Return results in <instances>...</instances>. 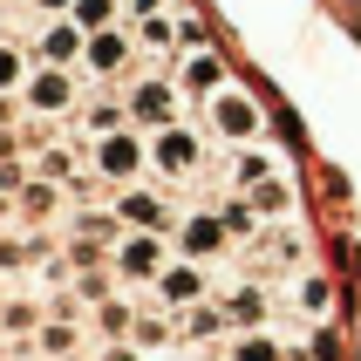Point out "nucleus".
Listing matches in <instances>:
<instances>
[{"label": "nucleus", "instance_id": "dca6fc26", "mask_svg": "<svg viewBox=\"0 0 361 361\" xmlns=\"http://www.w3.org/2000/svg\"><path fill=\"white\" fill-rule=\"evenodd\" d=\"M41 327V307L35 300H0V334H14V341H27Z\"/></svg>", "mask_w": 361, "mask_h": 361}, {"label": "nucleus", "instance_id": "f257e3e1", "mask_svg": "<svg viewBox=\"0 0 361 361\" xmlns=\"http://www.w3.org/2000/svg\"><path fill=\"white\" fill-rule=\"evenodd\" d=\"M123 102H130V123H137V130H171V123H178V82H164V75L137 82Z\"/></svg>", "mask_w": 361, "mask_h": 361}, {"label": "nucleus", "instance_id": "39448f33", "mask_svg": "<svg viewBox=\"0 0 361 361\" xmlns=\"http://www.w3.org/2000/svg\"><path fill=\"white\" fill-rule=\"evenodd\" d=\"M27 109H35V116L75 109V75H68V68H35V75H27Z\"/></svg>", "mask_w": 361, "mask_h": 361}, {"label": "nucleus", "instance_id": "a211bd4d", "mask_svg": "<svg viewBox=\"0 0 361 361\" xmlns=\"http://www.w3.org/2000/svg\"><path fill=\"white\" fill-rule=\"evenodd\" d=\"M35 348L55 355V361H68V355H75V327H68V321H41L35 327Z\"/></svg>", "mask_w": 361, "mask_h": 361}, {"label": "nucleus", "instance_id": "6e6552de", "mask_svg": "<svg viewBox=\"0 0 361 361\" xmlns=\"http://www.w3.org/2000/svg\"><path fill=\"white\" fill-rule=\"evenodd\" d=\"M184 89H198V96H219L225 89V61L204 41H184Z\"/></svg>", "mask_w": 361, "mask_h": 361}, {"label": "nucleus", "instance_id": "0eeeda50", "mask_svg": "<svg viewBox=\"0 0 361 361\" xmlns=\"http://www.w3.org/2000/svg\"><path fill=\"white\" fill-rule=\"evenodd\" d=\"M116 219L130 225V232H171V204H164L157 191H123V198H116Z\"/></svg>", "mask_w": 361, "mask_h": 361}, {"label": "nucleus", "instance_id": "2eb2a0df", "mask_svg": "<svg viewBox=\"0 0 361 361\" xmlns=\"http://www.w3.org/2000/svg\"><path fill=\"white\" fill-rule=\"evenodd\" d=\"M20 219H27V225H41V219H55V184H48V178H27V191H20Z\"/></svg>", "mask_w": 361, "mask_h": 361}, {"label": "nucleus", "instance_id": "5701e85b", "mask_svg": "<svg viewBox=\"0 0 361 361\" xmlns=\"http://www.w3.org/2000/svg\"><path fill=\"white\" fill-rule=\"evenodd\" d=\"M14 212H20V204H14V198H7V191H0V225L14 219Z\"/></svg>", "mask_w": 361, "mask_h": 361}, {"label": "nucleus", "instance_id": "f8f14e48", "mask_svg": "<svg viewBox=\"0 0 361 361\" xmlns=\"http://www.w3.org/2000/svg\"><path fill=\"white\" fill-rule=\"evenodd\" d=\"M157 293L171 307H198L204 300V266H164V273H157Z\"/></svg>", "mask_w": 361, "mask_h": 361}, {"label": "nucleus", "instance_id": "1a4fd4ad", "mask_svg": "<svg viewBox=\"0 0 361 361\" xmlns=\"http://www.w3.org/2000/svg\"><path fill=\"white\" fill-rule=\"evenodd\" d=\"M123 61H130L123 27H96V35H89V48H82V68H89V75H116Z\"/></svg>", "mask_w": 361, "mask_h": 361}, {"label": "nucleus", "instance_id": "4be33fe9", "mask_svg": "<svg viewBox=\"0 0 361 361\" xmlns=\"http://www.w3.org/2000/svg\"><path fill=\"white\" fill-rule=\"evenodd\" d=\"M35 7H48V14H68V7H75V0H35Z\"/></svg>", "mask_w": 361, "mask_h": 361}, {"label": "nucleus", "instance_id": "4468645a", "mask_svg": "<svg viewBox=\"0 0 361 361\" xmlns=\"http://www.w3.org/2000/svg\"><path fill=\"white\" fill-rule=\"evenodd\" d=\"M116 14H123V0H75V7H68V20H75L82 35H96V27H116Z\"/></svg>", "mask_w": 361, "mask_h": 361}, {"label": "nucleus", "instance_id": "aec40b11", "mask_svg": "<svg viewBox=\"0 0 361 361\" xmlns=\"http://www.w3.org/2000/svg\"><path fill=\"white\" fill-rule=\"evenodd\" d=\"M20 75H27V61H20V48H14V41H0V96H7V89H14Z\"/></svg>", "mask_w": 361, "mask_h": 361}, {"label": "nucleus", "instance_id": "f3484780", "mask_svg": "<svg viewBox=\"0 0 361 361\" xmlns=\"http://www.w3.org/2000/svg\"><path fill=\"white\" fill-rule=\"evenodd\" d=\"M225 314H232V327H259L266 321V293L259 286H239V293L225 300Z\"/></svg>", "mask_w": 361, "mask_h": 361}, {"label": "nucleus", "instance_id": "6ab92c4d", "mask_svg": "<svg viewBox=\"0 0 361 361\" xmlns=\"http://www.w3.org/2000/svg\"><path fill=\"white\" fill-rule=\"evenodd\" d=\"M96 327H102V334H130V327H137V314H130L123 300H102V307H96Z\"/></svg>", "mask_w": 361, "mask_h": 361}, {"label": "nucleus", "instance_id": "f03ea898", "mask_svg": "<svg viewBox=\"0 0 361 361\" xmlns=\"http://www.w3.org/2000/svg\"><path fill=\"white\" fill-rule=\"evenodd\" d=\"M143 164H150V143H143L137 130H109V137H96V171H102V178L130 184Z\"/></svg>", "mask_w": 361, "mask_h": 361}, {"label": "nucleus", "instance_id": "9d476101", "mask_svg": "<svg viewBox=\"0 0 361 361\" xmlns=\"http://www.w3.org/2000/svg\"><path fill=\"white\" fill-rule=\"evenodd\" d=\"M82 48H89V35H82L75 20H55V27H41V41H35V55L48 61V68H68Z\"/></svg>", "mask_w": 361, "mask_h": 361}, {"label": "nucleus", "instance_id": "9b49d317", "mask_svg": "<svg viewBox=\"0 0 361 361\" xmlns=\"http://www.w3.org/2000/svg\"><path fill=\"white\" fill-rule=\"evenodd\" d=\"M225 239H232V232H225V219H212V212H198V219H184V225H178L184 259H212V252H219Z\"/></svg>", "mask_w": 361, "mask_h": 361}, {"label": "nucleus", "instance_id": "20e7f679", "mask_svg": "<svg viewBox=\"0 0 361 361\" xmlns=\"http://www.w3.org/2000/svg\"><path fill=\"white\" fill-rule=\"evenodd\" d=\"M150 164H157L164 178H191V171H198V137H191L184 123L157 130V143H150Z\"/></svg>", "mask_w": 361, "mask_h": 361}, {"label": "nucleus", "instance_id": "423d86ee", "mask_svg": "<svg viewBox=\"0 0 361 361\" xmlns=\"http://www.w3.org/2000/svg\"><path fill=\"white\" fill-rule=\"evenodd\" d=\"M212 123H219L232 143H245V137H259V102L239 96V89H219V96H212Z\"/></svg>", "mask_w": 361, "mask_h": 361}, {"label": "nucleus", "instance_id": "ddd939ff", "mask_svg": "<svg viewBox=\"0 0 361 361\" xmlns=\"http://www.w3.org/2000/svg\"><path fill=\"white\" fill-rule=\"evenodd\" d=\"M225 327H232V314H225V307H184L178 314V334H198V341H212V334H225Z\"/></svg>", "mask_w": 361, "mask_h": 361}, {"label": "nucleus", "instance_id": "412c9836", "mask_svg": "<svg viewBox=\"0 0 361 361\" xmlns=\"http://www.w3.org/2000/svg\"><path fill=\"white\" fill-rule=\"evenodd\" d=\"M232 361H280V348L266 341V334H252V341H239V348H232Z\"/></svg>", "mask_w": 361, "mask_h": 361}, {"label": "nucleus", "instance_id": "7ed1b4c3", "mask_svg": "<svg viewBox=\"0 0 361 361\" xmlns=\"http://www.w3.org/2000/svg\"><path fill=\"white\" fill-rule=\"evenodd\" d=\"M164 273V232H130L116 239V280H157Z\"/></svg>", "mask_w": 361, "mask_h": 361}, {"label": "nucleus", "instance_id": "b1692460", "mask_svg": "<svg viewBox=\"0 0 361 361\" xmlns=\"http://www.w3.org/2000/svg\"><path fill=\"white\" fill-rule=\"evenodd\" d=\"M102 361H137V348H109V355H102Z\"/></svg>", "mask_w": 361, "mask_h": 361}]
</instances>
